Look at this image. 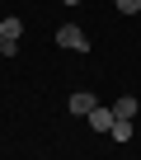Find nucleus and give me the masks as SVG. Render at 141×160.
Here are the masks:
<instances>
[{
	"instance_id": "obj_5",
	"label": "nucleus",
	"mask_w": 141,
	"mask_h": 160,
	"mask_svg": "<svg viewBox=\"0 0 141 160\" xmlns=\"http://www.w3.org/2000/svg\"><path fill=\"white\" fill-rule=\"evenodd\" d=\"M0 33H5V38H14V42H19V33H24V24H19V19H14V14H10V19H5V24H0Z\"/></svg>"
},
{
	"instance_id": "obj_8",
	"label": "nucleus",
	"mask_w": 141,
	"mask_h": 160,
	"mask_svg": "<svg viewBox=\"0 0 141 160\" xmlns=\"http://www.w3.org/2000/svg\"><path fill=\"white\" fill-rule=\"evenodd\" d=\"M61 5H80V0H61Z\"/></svg>"
},
{
	"instance_id": "obj_2",
	"label": "nucleus",
	"mask_w": 141,
	"mask_h": 160,
	"mask_svg": "<svg viewBox=\"0 0 141 160\" xmlns=\"http://www.w3.org/2000/svg\"><path fill=\"white\" fill-rule=\"evenodd\" d=\"M94 104H99V99H94L90 90H75V94L66 99V113H75V118H90V108H94Z\"/></svg>"
},
{
	"instance_id": "obj_6",
	"label": "nucleus",
	"mask_w": 141,
	"mask_h": 160,
	"mask_svg": "<svg viewBox=\"0 0 141 160\" xmlns=\"http://www.w3.org/2000/svg\"><path fill=\"white\" fill-rule=\"evenodd\" d=\"M14 52H19V42H14V38H5V33H0V57H14Z\"/></svg>"
},
{
	"instance_id": "obj_1",
	"label": "nucleus",
	"mask_w": 141,
	"mask_h": 160,
	"mask_svg": "<svg viewBox=\"0 0 141 160\" xmlns=\"http://www.w3.org/2000/svg\"><path fill=\"white\" fill-rule=\"evenodd\" d=\"M56 47H66V52H90V38H85V28H75V24H61V28H56Z\"/></svg>"
},
{
	"instance_id": "obj_4",
	"label": "nucleus",
	"mask_w": 141,
	"mask_h": 160,
	"mask_svg": "<svg viewBox=\"0 0 141 160\" xmlns=\"http://www.w3.org/2000/svg\"><path fill=\"white\" fill-rule=\"evenodd\" d=\"M136 108H141V104H136L132 94H122V99L113 104V118H136Z\"/></svg>"
},
{
	"instance_id": "obj_7",
	"label": "nucleus",
	"mask_w": 141,
	"mask_h": 160,
	"mask_svg": "<svg viewBox=\"0 0 141 160\" xmlns=\"http://www.w3.org/2000/svg\"><path fill=\"white\" fill-rule=\"evenodd\" d=\"M141 10V0H118V14H136Z\"/></svg>"
},
{
	"instance_id": "obj_3",
	"label": "nucleus",
	"mask_w": 141,
	"mask_h": 160,
	"mask_svg": "<svg viewBox=\"0 0 141 160\" xmlns=\"http://www.w3.org/2000/svg\"><path fill=\"white\" fill-rule=\"evenodd\" d=\"M90 127H94V132H108V127H113V108L94 104V108H90Z\"/></svg>"
}]
</instances>
